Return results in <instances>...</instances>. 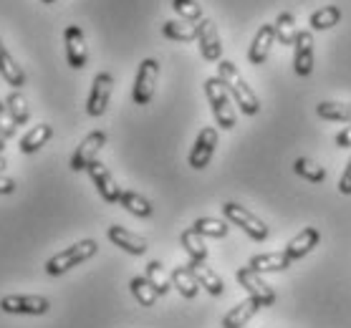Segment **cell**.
<instances>
[{
    "label": "cell",
    "mask_w": 351,
    "mask_h": 328,
    "mask_svg": "<svg viewBox=\"0 0 351 328\" xmlns=\"http://www.w3.org/2000/svg\"><path fill=\"white\" fill-rule=\"evenodd\" d=\"M180 242H182V248H184V253H187V257H190V263H205V260H208V245L202 242V235H197L192 227L180 235Z\"/></svg>",
    "instance_id": "23"
},
{
    "label": "cell",
    "mask_w": 351,
    "mask_h": 328,
    "mask_svg": "<svg viewBox=\"0 0 351 328\" xmlns=\"http://www.w3.org/2000/svg\"><path fill=\"white\" fill-rule=\"evenodd\" d=\"M319 240H321V232L316 230V227H304L295 238H291V240L286 242L283 253H286L291 260H301V257H306L316 245H319Z\"/></svg>",
    "instance_id": "17"
},
{
    "label": "cell",
    "mask_w": 351,
    "mask_h": 328,
    "mask_svg": "<svg viewBox=\"0 0 351 328\" xmlns=\"http://www.w3.org/2000/svg\"><path fill=\"white\" fill-rule=\"evenodd\" d=\"M217 79L228 86L230 97L235 99V104L240 106V112L245 114V116H253V114L261 112V99H258V94L253 88L247 86V81L240 76L238 66L232 64V61H220V66H217Z\"/></svg>",
    "instance_id": "1"
},
{
    "label": "cell",
    "mask_w": 351,
    "mask_h": 328,
    "mask_svg": "<svg viewBox=\"0 0 351 328\" xmlns=\"http://www.w3.org/2000/svg\"><path fill=\"white\" fill-rule=\"evenodd\" d=\"M169 278H172V288H177V293L182 298H195L197 296V280L192 275L190 265H180V268H172L169 273Z\"/></svg>",
    "instance_id": "21"
},
{
    "label": "cell",
    "mask_w": 351,
    "mask_h": 328,
    "mask_svg": "<svg viewBox=\"0 0 351 328\" xmlns=\"http://www.w3.org/2000/svg\"><path fill=\"white\" fill-rule=\"evenodd\" d=\"M197 28H199L197 40H199V53H202V58H205V61H220L223 46H220V36H217L215 23H213L210 18H205Z\"/></svg>",
    "instance_id": "16"
},
{
    "label": "cell",
    "mask_w": 351,
    "mask_h": 328,
    "mask_svg": "<svg viewBox=\"0 0 351 328\" xmlns=\"http://www.w3.org/2000/svg\"><path fill=\"white\" fill-rule=\"evenodd\" d=\"M64 40H66V61L71 68L81 71L88 61V51H86V38H84V31H81L79 25H69L64 33Z\"/></svg>",
    "instance_id": "12"
},
{
    "label": "cell",
    "mask_w": 351,
    "mask_h": 328,
    "mask_svg": "<svg viewBox=\"0 0 351 328\" xmlns=\"http://www.w3.org/2000/svg\"><path fill=\"white\" fill-rule=\"evenodd\" d=\"M40 3H43V5H51V3H56V0H40Z\"/></svg>",
    "instance_id": "41"
},
{
    "label": "cell",
    "mask_w": 351,
    "mask_h": 328,
    "mask_svg": "<svg viewBox=\"0 0 351 328\" xmlns=\"http://www.w3.org/2000/svg\"><path fill=\"white\" fill-rule=\"evenodd\" d=\"M258 311H261L258 301H253V298H245L243 303H238L235 308H230V311L225 313L223 328H245V323L253 318Z\"/></svg>",
    "instance_id": "20"
},
{
    "label": "cell",
    "mask_w": 351,
    "mask_h": 328,
    "mask_svg": "<svg viewBox=\"0 0 351 328\" xmlns=\"http://www.w3.org/2000/svg\"><path fill=\"white\" fill-rule=\"evenodd\" d=\"M129 288H132V296L139 301V303L144 305V308H152L154 303H157V290L152 288V283L144 278V275H136V278H132V283H129Z\"/></svg>",
    "instance_id": "30"
},
{
    "label": "cell",
    "mask_w": 351,
    "mask_h": 328,
    "mask_svg": "<svg viewBox=\"0 0 351 328\" xmlns=\"http://www.w3.org/2000/svg\"><path fill=\"white\" fill-rule=\"evenodd\" d=\"M162 33H165V38H169V40L190 43V40H195L199 36V28L192 25L190 21H167V23L162 25Z\"/></svg>",
    "instance_id": "25"
},
{
    "label": "cell",
    "mask_w": 351,
    "mask_h": 328,
    "mask_svg": "<svg viewBox=\"0 0 351 328\" xmlns=\"http://www.w3.org/2000/svg\"><path fill=\"white\" fill-rule=\"evenodd\" d=\"M190 270H192V275H195V280H197L199 288H205L210 296H223L225 293L223 278H220L213 268H208L205 263H190Z\"/></svg>",
    "instance_id": "18"
},
{
    "label": "cell",
    "mask_w": 351,
    "mask_h": 328,
    "mask_svg": "<svg viewBox=\"0 0 351 328\" xmlns=\"http://www.w3.org/2000/svg\"><path fill=\"white\" fill-rule=\"evenodd\" d=\"M215 147H217V129L205 127L197 134V139H195V147H192L190 152V167L192 169L208 167L213 154H215Z\"/></svg>",
    "instance_id": "11"
},
{
    "label": "cell",
    "mask_w": 351,
    "mask_h": 328,
    "mask_svg": "<svg viewBox=\"0 0 351 328\" xmlns=\"http://www.w3.org/2000/svg\"><path fill=\"white\" fill-rule=\"evenodd\" d=\"M16 131H18L16 119L10 116L8 106L0 101V136H3V139H10V136H16Z\"/></svg>",
    "instance_id": "36"
},
{
    "label": "cell",
    "mask_w": 351,
    "mask_h": 328,
    "mask_svg": "<svg viewBox=\"0 0 351 328\" xmlns=\"http://www.w3.org/2000/svg\"><path fill=\"white\" fill-rule=\"evenodd\" d=\"M144 278L152 283V288L157 290V296H167L169 290H172V278H169L165 268H162L160 260H152V263L147 265V273H144Z\"/></svg>",
    "instance_id": "27"
},
{
    "label": "cell",
    "mask_w": 351,
    "mask_h": 328,
    "mask_svg": "<svg viewBox=\"0 0 351 328\" xmlns=\"http://www.w3.org/2000/svg\"><path fill=\"white\" fill-rule=\"evenodd\" d=\"M0 311L13 316H46L51 311V301L43 296H5L0 298Z\"/></svg>",
    "instance_id": "7"
},
{
    "label": "cell",
    "mask_w": 351,
    "mask_h": 328,
    "mask_svg": "<svg viewBox=\"0 0 351 328\" xmlns=\"http://www.w3.org/2000/svg\"><path fill=\"white\" fill-rule=\"evenodd\" d=\"M273 43H276V23H265L258 28L256 38L247 49V61L253 66H261L268 61V53H271Z\"/></svg>",
    "instance_id": "13"
},
{
    "label": "cell",
    "mask_w": 351,
    "mask_h": 328,
    "mask_svg": "<svg viewBox=\"0 0 351 328\" xmlns=\"http://www.w3.org/2000/svg\"><path fill=\"white\" fill-rule=\"evenodd\" d=\"M295 38H298V31H295V18L293 13H280L278 21H276V40H280L283 46H293Z\"/></svg>",
    "instance_id": "31"
},
{
    "label": "cell",
    "mask_w": 351,
    "mask_h": 328,
    "mask_svg": "<svg viewBox=\"0 0 351 328\" xmlns=\"http://www.w3.org/2000/svg\"><path fill=\"white\" fill-rule=\"evenodd\" d=\"M112 88H114V79L112 73H96L94 84H91V94H88L86 101V114L88 116H101L106 112V106L112 101Z\"/></svg>",
    "instance_id": "8"
},
{
    "label": "cell",
    "mask_w": 351,
    "mask_h": 328,
    "mask_svg": "<svg viewBox=\"0 0 351 328\" xmlns=\"http://www.w3.org/2000/svg\"><path fill=\"white\" fill-rule=\"evenodd\" d=\"M192 230L202 235V238H225L230 232V223L228 220H215V217H199V220H195Z\"/></svg>",
    "instance_id": "26"
},
{
    "label": "cell",
    "mask_w": 351,
    "mask_h": 328,
    "mask_svg": "<svg viewBox=\"0 0 351 328\" xmlns=\"http://www.w3.org/2000/svg\"><path fill=\"white\" fill-rule=\"evenodd\" d=\"M336 147H346V149L351 147V124L343 129V131H339V134H336Z\"/></svg>",
    "instance_id": "39"
},
{
    "label": "cell",
    "mask_w": 351,
    "mask_h": 328,
    "mask_svg": "<svg viewBox=\"0 0 351 328\" xmlns=\"http://www.w3.org/2000/svg\"><path fill=\"white\" fill-rule=\"evenodd\" d=\"M96 250H99V245H96V240H81L76 242V245H71V248L61 250V253H56L53 257H48L46 260V273L48 275H64V273H69L71 268H76V265H81L84 260H88V257L96 255Z\"/></svg>",
    "instance_id": "2"
},
{
    "label": "cell",
    "mask_w": 351,
    "mask_h": 328,
    "mask_svg": "<svg viewBox=\"0 0 351 328\" xmlns=\"http://www.w3.org/2000/svg\"><path fill=\"white\" fill-rule=\"evenodd\" d=\"M339 21H341V10L336 8V5H324V8H319L311 16V28L313 31H328Z\"/></svg>",
    "instance_id": "33"
},
{
    "label": "cell",
    "mask_w": 351,
    "mask_h": 328,
    "mask_svg": "<svg viewBox=\"0 0 351 328\" xmlns=\"http://www.w3.org/2000/svg\"><path fill=\"white\" fill-rule=\"evenodd\" d=\"M53 136V127L51 124H38V127H33L28 134L21 139V152L23 154H33L38 152L40 147H46V142Z\"/></svg>",
    "instance_id": "24"
},
{
    "label": "cell",
    "mask_w": 351,
    "mask_h": 328,
    "mask_svg": "<svg viewBox=\"0 0 351 328\" xmlns=\"http://www.w3.org/2000/svg\"><path fill=\"white\" fill-rule=\"evenodd\" d=\"M0 76L8 81L10 86H23L25 84V73L23 68L16 64V58L10 56L8 49L3 46V38H0Z\"/></svg>",
    "instance_id": "22"
},
{
    "label": "cell",
    "mask_w": 351,
    "mask_h": 328,
    "mask_svg": "<svg viewBox=\"0 0 351 328\" xmlns=\"http://www.w3.org/2000/svg\"><path fill=\"white\" fill-rule=\"evenodd\" d=\"M223 215H225V220H228V223L235 225V227H240V230L245 232L250 240L263 242L265 238L271 235L268 225H265L258 215H253V212H250L247 207L238 205V202H225V205H223Z\"/></svg>",
    "instance_id": "3"
},
{
    "label": "cell",
    "mask_w": 351,
    "mask_h": 328,
    "mask_svg": "<svg viewBox=\"0 0 351 328\" xmlns=\"http://www.w3.org/2000/svg\"><path fill=\"white\" fill-rule=\"evenodd\" d=\"M119 202H121V207L127 210V212H132V215H136V217H149V215H152V202L147 200V197H142L139 192H132V190H127V192H121Z\"/></svg>",
    "instance_id": "29"
},
{
    "label": "cell",
    "mask_w": 351,
    "mask_h": 328,
    "mask_svg": "<svg viewBox=\"0 0 351 328\" xmlns=\"http://www.w3.org/2000/svg\"><path fill=\"white\" fill-rule=\"evenodd\" d=\"M235 278H238L240 286L247 290V298L258 301V305H261V308L276 303V293H273V288L263 280V275H261V273H256L253 268H247V265H245V268H238Z\"/></svg>",
    "instance_id": "5"
},
{
    "label": "cell",
    "mask_w": 351,
    "mask_h": 328,
    "mask_svg": "<svg viewBox=\"0 0 351 328\" xmlns=\"http://www.w3.org/2000/svg\"><path fill=\"white\" fill-rule=\"evenodd\" d=\"M339 192L351 194V160H349V164H346V169H343L341 182H339Z\"/></svg>",
    "instance_id": "37"
},
{
    "label": "cell",
    "mask_w": 351,
    "mask_h": 328,
    "mask_svg": "<svg viewBox=\"0 0 351 328\" xmlns=\"http://www.w3.org/2000/svg\"><path fill=\"white\" fill-rule=\"evenodd\" d=\"M3 149H5V142H3V136H0V154H3Z\"/></svg>",
    "instance_id": "40"
},
{
    "label": "cell",
    "mask_w": 351,
    "mask_h": 328,
    "mask_svg": "<svg viewBox=\"0 0 351 328\" xmlns=\"http://www.w3.org/2000/svg\"><path fill=\"white\" fill-rule=\"evenodd\" d=\"M205 94H208V101L213 106V114H215L217 124L225 129V131H230L235 127V112H232V101H230V91L225 86L223 81L213 76V79L205 81Z\"/></svg>",
    "instance_id": "4"
},
{
    "label": "cell",
    "mask_w": 351,
    "mask_h": 328,
    "mask_svg": "<svg viewBox=\"0 0 351 328\" xmlns=\"http://www.w3.org/2000/svg\"><path fill=\"white\" fill-rule=\"evenodd\" d=\"M291 257L286 253H263V255H253L250 257V263L247 268H253L256 273H280V270H288L291 268Z\"/></svg>",
    "instance_id": "19"
},
{
    "label": "cell",
    "mask_w": 351,
    "mask_h": 328,
    "mask_svg": "<svg viewBox=\"0 0 351 328\" xmlns=\"http://www.w3.org/2000/svg\"><path fill=\"white\" fill-rule=\"evenodd\" d=\"M172 8H175L184 21H197V18H202V8H199L195 0H172Z\"/></svg>",
    "instance_id": "35"
},
{
    "label": "cell",
    "mask_w": 351,
    "mask_h": 328,
    "mask_svg": "<svg viewBox=\"0 0 351 328\" xmlns=\"http://www.w3.org/2000/svg\"><path fill=\"white\" fill-rule=\"evenodd\" d=\"M293 68L298 76H311L313 71V36L311 31H298L293 43Z\"/></svg>",
    "instance_id": "14"
},
{
    "label": "cell",
    "mask_w": 351,
    "mask_h": 328,
    "mask_svg": "<svg viewBox=\"0 0 351 328\" xmlns=\"http://www.w3.org/2000/svg\"><path fill=\"white\" fill-rule=\"evenodd\" d=\"M104 144H106V134L104 131H91V134L84 139L79 144V149L73 152V157H71V169L73 172H81V169H88L91 164L96 162V154L104 149Z\"/></svg>",
    "instance_id": "9"
},
{
    "label": "cell",
    "mask_w": 351,
    "mask_h": 328,
    "mask_svg": "<svg viewBox=\"0 0 351 328\" xmlns=\"http://www.w3.org/2000/svg\"><path fill=\"white\" fill-rule=\"evenodd\" d=\"M13 192H16V182L0 172V194H13Z\"/></svg>",
    "instance_id": "38"
},
{
    "label": "cell",
    "mask_w": 351,
    "mask_h": 328,
    "mask_svg": "<svg viewBox=\"0 0 351 328\" xmlns=\"http://www.w3.org/2000/svg\"><path fill=\"white\" fill-rule=\"evenodd\" d=\"M316 114L326 121H346V124H351V104H343V101H321L316 106Z\"/></svg>",
    "instance_id": "28"
},
{
    "label": "cell",
    "mask_w": 351,
    "mask_h": 328,
    "mask_svg": "<svg viewBox=\"0 0 351 328\" xmlns=\"http://www.w3.org/2000/svg\"><path fill=\"white\" fill-rule=\"evenodd\" d=\"M157 79H160V64L154 58H144L142 64H139V71H136L134 94H132L136 106H147L152 101Z\"/></svg>",
    "instance_id": "6"
},
{
    "label": "cell",
    "mask_w": 351,
    "mask_h": 328,
    "mask_svg": "<svg viewBox=\"0 0 351 328\" xmlns=\"http://www.w3.org/2000/svg\"><path fill=\"white\" fill-rule=\"evenodd\" d=\"M86 172H88V177H91V182L96 184V190H99V194H101V200L109 202V205L119 202V197H121V192H124V190L117 184V179H114L112 172L106 169V164H101V162H94Z\"/></svg>",
    "instance_id": "10"
},
{
    "label": "cell",
    "mask_w": 351,
    "mask_h": 328,
    "mask_svg": "<svg viewBox=\"0 0 351 328\" xmlns=\"http://www.w3.org/2000/svg\"><path fill=\"white\" fill-rule=\"evenodd\" d=\"M5 106H8L10 116L16 119V124H25L28 116H31V112H28V101H25V97L21 94V91H13V94L5 99Z\"/></svg>",
    "instance_id": "34"
},
{
    "label": "cell",
    "mask_w": 351,
    "mask_h": 328,
    "mask_svg": "<svg viewBox=\"0 0 351 328\" xmlns=\"http://www.w3.org/2000/svg\"><path fill=\"white\" fill-rule=\"evenodd\" d=\"M106 235H109V240H112L117 248L127 250L129 255H144L147 248H149L144 238H139L136 232L127 230V227H121V225H112V227L106 230Z\"/></svg>",
    "instance_id": "15"
},
{
    "label": "cell",
    "mask_w": 351,
    "mask_h": 328,
    "mask_svg": "<svg viewBox=\"0 0 351 328\" xmlns=\"http://www.w3.org/2000/svg\"><path fill=\"white\" fill-rule=\"evenodd\" d=\"M293 169L298 177H304V179H308V182L319 184L326 179V169L321 167V164H316L313 160H308V157H301V160L293 162Z\"/></svg>",
    "instance_id": "32"
}]
</instances>
